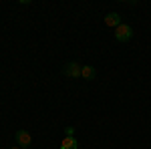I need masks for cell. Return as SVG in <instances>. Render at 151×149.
<instances>
[{"mask_svg":"<svg viewBox=\"0 0 151 149\" xmlns=\"http://www.w3.org/2000/svg\"><path fill=\"white\" fill-rule=\"evenodd\" d=\"M131 36H133V26L131 24H121V26L115 28V38L119 42H127V40H131Z\"/></svg>","mask_w":151,"mask_h":149,"instance_id":"1","label":"cell"},{"mask_svg":"<svg viewBox=\"0 0 151 149\" xmlns=\"http://www.w3.org/2000/svg\"><path fill=\"white\" fill-rule=\"evenodd\" d=\"M14 139H16V145L20 149H28L32 145V137H30V133L28 131H24V129H18L16 133H14Z\"/></svg>","mask_w":151,"mask_h":149,"instance_id":"2","label":"cell"},{"mask_svg":"<svg viewBox=\"0 0 151 149\" xmlns=\"http://www.w3.org/2000/svg\"><path fill=\"white\" fill-rule=\"evenodd\" d=\"M81 71H83V65H79V63H67L65 65V69H63V73L67 75V77H70V79H79L81 77Z\"/></svg>","mask_w":151,"mask_h":149,"instance_id":"3","label":"cell"},{"mask_svg":"<svg viewBox=\"0 0 151 149\" xmlns=\"http://www.w3.org/2000/svg\"><path fill=\"white\" fill-rule=\"evenodd\" d=\"M105 24L107 26H113V28H117V26H121V16L117 14V12H109L107 16H105Z\"/></svg>","mask_w":151,"mask_h":149,"instance_id":"4","label":"cell"},{"mask_svg":"<svg viewBox=\"0 0 151 149\" xmlns=\"http://www.w3.org/2000/svg\"><path fill=\"white\" fill-rule=\"evenodd\" d=\"M81 77H83V79H87V81L95 79V77H97V69H95V67H91V65H85V67H83V71H81Z\"/></svg>","mask_w":151,"mask_h":149,"instance_id":"5","label":"cell"},{"mask_svg":"<svg viewBox=\"0 0 151 149\" xmlns=\"http://www.w3.org/2000/svg\"><path fill=\"white\" fill-rule=\"evenodd\" d=\"M60 149H79V141L75 137H65L60 141Z\"/></svg>","mask_w":151,"mask_h":149,"instance_id":"6","label":"cell"},{"mask_svg":"<svg viewBox=\"0 0 151 149\" xmlns=\"http://www.w3.org/2000/svg\"><path fill=\"white\" fill-rule=\"evenodd\" d=\"M65 135H67V137H73V135H75V127H67V129H65Z\"/></svg>","mask_w":151,"mask_h":149,"instance_id":"7","label":"cell"},{"mask_svg":"<svg viewBox=\"0 0 151 149\" xmlns=\"http://www.w3.org/2000/svg\"><path fill=\"white\" fill-rule=\"evenodd\" d=\"M10 149H20V147H18V145H16V147H10Z\"/></svg>","mask_w":151,"mask_h":149,"instance_id":"8","label":"cell"}]
</instances>
